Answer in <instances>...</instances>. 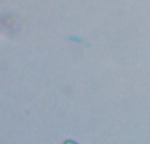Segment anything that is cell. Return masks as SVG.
Instances as JSON below:
<instances>
[{"mask_svg": "<svg viewBox=\"0 0 150 144\" xmlns=\"http://www.w3.org/2000/svg\"><path fill=\"white\" fill-rule=\"evenodd\" d=\"M65 144H76L75 142H73V140H66L65 142Z\"/></svg>", "mask_w": 150, "mask_h": 144, "instance_id": "6da1fadb", "label": "cell"}]
</instances>
